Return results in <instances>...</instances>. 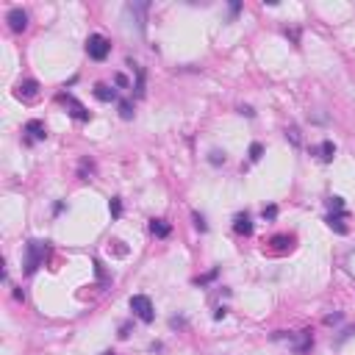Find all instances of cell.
I'll return each mask as SVG.
<instances>
[{"label": "cell", "mask_w": 355, "mask_h": 355, "mask_svg": "<svg viewBox=\"0 0 355 355\" xmlns=\"http://www.w3.org/2000/svg\"><path fill=\"white\" fill-rule=\"evenodd\" d=\"M47 252V241H28L25 247V275H33V272L42 266Z\"/></svg>", "instance_id": "obj_1"}, {"label": "cell", "mask_w": 355, "mask_h": 355, "mask_svg": "<svg viewBox=\"0 0 355 355\" xmlns=\"http://www.w3.org/2000/svg\"><path fill=\"white\" fill-rule=\"evenodd\" d=\"M111 53V42L106 36H100V33H92L89 39H86V56L95 58V61H106Z\"/></svg>", "instance_id": "obj_2"}, {"label": "cell", "mask_w": 355, "mask_h": 355, "mask_svg": "<svg viewBox=\"0 0 355 355\" xmlns=\"http://www.w3.org/2000/svg\"><path fill=\"white\" fill-rule=\"evenodd\" d=\"M130 311H133V314L142 319L144 325H150L155 319L153 303H150V297H144V294H133V297H130Z\"/></svg>", "instance_id": "obj_3"}, {"label": "cell", "mask_w": 355, "mask_h": 355, "mask_svg": "<svg viewBox=\"0 0 355 355\" xmlns=\"http://www.w3.org/2000/svg\"><path fill=\"white\" fill-rule=\"evenodd\" d=\"M58 100H61V103H67L70 106V114L75 117V119H81V122H89V111L84 109V106L78 103L75 97L72 95H67V92H61V95H58Z\"/></svg>", "instance_id": "obj_4"}, {"label": "cell", "mask_w": 355, "mask_h": 355, "mask_svg": "<svg viewBox=\"0 0 355 355\" xmlns=\"http://www.w3.org/2000/svg\"><path fill=\"white\" fill-rule=\"evenodd\" d=\"M147 8H150V3H128V6H125V14L133 17L139 33H144V14H147Z\"/></svg>", "instance_id": "obj_5"}, {"label": "cell", "mask_w": 355, "mask_h": 355, "mask_svg": "<svg viewBox=\"0 0 355 355\" xmlns=\"http://www.w3.org/2000/svg\"><path fill=\"white\" fill-rule=\"evenodd\" d=\"M6 19H8V28H11L14 33H22L28 28V14L22 11V8H11Z\"/></svg>", "instance_id": "obj_6"}, {"label": "cell", "mask_w": 355, "mask_h": 355, "mask_svg": "<svg viewBox=\"0 0 355 355\" xmlns=\"http://www.w3.org/2000/svg\"><path fill=\"white\" fill-rule=\"evenodd\" d=\"M311 344H314V336H311V330H300L297 339L291 342V350H294V353L300 355V353H308Z\"/></svg>", "instance_id": "obj_7"}, {"label": "cell", "mask_w": 355, "mask_h": 355, "mask_svg": "<svg viewBox=\"0 0 355 355\" xmlns=\"http://www.w3.org/2000/svg\"><path fill=\"white\" fill-rule=\"evenodd\" d=\"M25 133L31 136L28 142H45V139H47V130H45V125L39 122V119H31V122L25 125Z\"/></svg>", "instance_id": "obj_8"}, {"label": "cell", "mask_w": 355, "mask_h": 355, "mask_svg": "<svg viewBox=\"0 0 355 355\" xmlns=\"http://www.w3.org/2000/svg\"><path fill=\"white\" fill-rule=\"evenodd\" d=\"M36 95H39V84H36V81H25V84L17 86V97H19V100H36Z\"/></svg>", "instance_id": "obj_9"}, {"label": "cell", "mask_w": 355, "mask_h": 355, "mask_svg": "<svg viewBox=\"0 0 355 355\" xmlns=\"http://www.w3.org/2000/svg\"><path fill=\"white\" fill-rule=\"evenodd\" d=\"M233 228H236V233H241V236H250L252 233L250 214H236V217H233Z\"/></svg>", "instance_id": "obj_10"}, {"label": "cell", "mask_w": 355, "mask_h": 355, "mask_svg": "<svg viewBox=\"0 0 355 355\" xmlns=\"http://www.w3.org/2000/svg\"><path fill=\"white\" fill-rule=\"evenodd\" d=\"M150 231H153L155 236H158V239H167L172 228H169V222H167V220H150Z\"/></svg>", "instance_id": "obj_11"}, {"label": "cell", "mask_w": 355, "mask_h": 355, "mask_svg": "<svg viewBox=\"0 0 355 355\" xmlns=\"http://www.w3.org/2000/svg\"><path fill=\"white\" fill-rule=\"evenodd\" d=\"M95 97L100 100V103H111V100H117V92L109 89L106 84H97L95 86Z\"/></svg>", "instance_id": "obj_12"}, {"label": "cell", "mask_w": 355, "mask_h": 355, "mask_svg": "<svg viewBox=\"0 0 355 355\" xmlns=\"http://www.w3.org/2000/svg\"><path fill=\"white\" fill-rule=\"evenodd\" d=\"M328 225L333 228L336 233H342V236H344V233H347V225H344V211H342V214H330V217H328Z\"/></svg>", "instance_id": "obj_13"}, {"label": "cell", "mask_w": 355, "mask_h": 355, "mask_svg": "<svg viewBox=\"0 0 355 355\" xmlns=\"http://www.w3.org/2000/svg\"><path fill=\"white\" fill-rule=\"evenodd\" d=\"M319 153H322V161H333V155H336V144H333V142H322Z\"/></svg>", "instance_id": "obj_14"}, {"label": "cell", "mask_w": 355, "mask_h": 355, "mask_svg": "<svg viewBox=\"0 0 355 355\" xmlns=\"http://www.w3.org/2000/svg\"><path fill=\"white\" fill-rule=\"evenodd\" d=\"M119 117H122V119H133V106H130L128 100H119Z\"/></svg>", "instance_id": "obj_15"}, {"label": "cell", "mask_w": 355, "mask_h": 355, "mask_svg": "<svg viewBox=\"0 0 355 355\" xmlns=\"http://www.w3.org/2000/svg\"><path fill=\"white\" fill-rule=\"evenodd\" d=\"M208 161H211L214 167H220V164H225V153H220V150H214V153H208Z\"/></svg>", "instance_id": "obj_16"}, {"label": "cell", "mask_w": 355, "mask_h": 355, "mask_svg": "<svg viewBox=\"0 0 355 355\" xmlns=\"http://www.w3.org/2000/svg\"><path fill=\"white\" fill-rule=\"evenodd\" d=\"M261 153H264V147H261L258 142L250 144V161H261Z\"/></svg>", "instance_id": "obj_17"}, {"label": "cell", "mask_w": 355, "mask_h": 355, "mask_svg": "<svg viewBox=\"0 0 355 355\" xmlns=\"http://www.w3.org/2000/svg\"><path fill=\"white\" fill-rule=\"evenodd\" d=\"M136 72H139V81H136V95L142 97V95H144V70H142V67H139V70H136Z\"/></svg>", "instance_id": "obj_18"}, {"label": "cell", "mask_w": 355, "mask_h": 355, "mask_svg": "<svg viewBox=\"0 0 355 355\" xmlns=\"http://www.w3.org/2000/svg\"><path fill=\"white\" fill-rule=\"evenodd\" d=\"M109 208H111V217H119V214H122V203H119V197H114V200L109 203Z\"/></svg>", "instance_id": "obj_19"}, {"label": "cell", "mask_w": 355, "mask_h": 355, "mask_svg": "<svg viewBox=\"0 0 355 355\" xmlns=\"http://www.w3.org/2000/svg\"><path fill=\"white\" fill-rule=\"evenodd\" d=\"M192 217H194V228H197V231H200V233H206V231H208L206 220H203V217H200V214H197V211H194Z\"/></svg>", "instance_id": "obj_20"}, {"label": "cell", "mask_w": 355, "mask_h": 355, "mask_svg": "<svg viewBox=\"0 0 355 355\" xmlns=\"http://www.w3.org/2000/svg\"><path fill=\"white\" fill-rule=\"evenodd\" d=\"M344 264H347V272H350V275H355V250L347 255V261H344Z\"/></svg>", "instance_id": "obj_21"}, {"label": "cell", "mask_w": 355, "mask_h": 355, "mask_svg": "<svg viewBox=\"0 0 355 355\" xmlns=\"http://www.w3.org/2000/svg\"><path fill=\"white\" fill-rule=\"evenodd\" d=\"M286 139H291V144H300V133H297V128H289V130H286Z\"/></svg>", "instance_id": "obj_22"}, {"label": "cell", "mask_w": 355, "mask_h": 355, "mask_svg": "<svg viewBox=\"0 0 355 355\" xmlns=\"http://www.w3.org/2000/svg\"><path fill=\"white\" fill-rule=\"evenodd\" d=\"M264 217H266V220H275V217H278V208H275V206H266V208H264Z\"/></svg>", "instance_id": "obj_23"}, {"label": "cell", "mask_w": 355, "mask_h": 355, "mask_svg": "<svg viewBox=\"0 0 355 355\" xmlns=\"http://www.w3.org/2000/svg\"><path fill=\"white\" fill-rule=\"evenodd\" d=\"M339 319H342V314H328V317H325V325H333V322H339Z\"/></svg>", "instance_id": "obj_24"}, {"label": "cell", "mask_w": 355, "mask_h": 355, "mask_svg": "<svg viewBox=\"0 0 355 355\" xmlns=\"http://www.w3.org/2000/svg\"><path fill=\"white\" fill-rule=\"evenodd\" d=\"M114 84L117 86H128V78H125V75H114Z\"/></svg>", "instance_id": "obj_25"}, {"label": "cell", "mask_w": 355, "mask_h": 355, "mask_svg": "<svg viewBox=\"0 0 355 355\" xmlns=\"http://www.w3.org/2000/svg\"><path fill=\"white\" fill-rule=\"evenodd\" d=\"M239 11H241V6H239V3H231V17H236Z\"/></svg>", "instance_id": "obj_26"}, {"label": "cell", "mask_w": 355, "mask_h": 355, "mask_svg": "<svg viewBox=\"0 0 355 355\" xmlns=\"http://www.w3.org/2000/svg\"><path fill=\"white\" fill-rule=\"evenodd\" d=\"M103 355H114V353H111V350H106V353H103Z\"/></svg>", "instance_id": "obj_27"}]
</instances>
